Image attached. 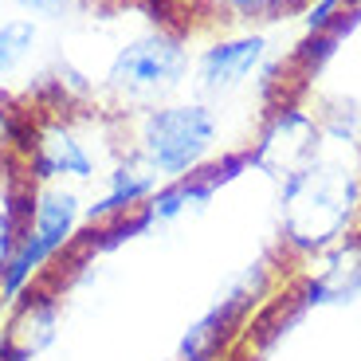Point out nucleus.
I'll return each mask as SVG.
<instances>
[{
    "mask_svg": "<svg viewBox=\"0 0 361 361\" xmlns=\"http://www.w3.org/2000/svg\"><path fill=\"white\" fill-rule=\"evenodd\" d=\"M59 290L51 283H36L20 298L16 307L8 310V334H12V361H32L36 353H44L47 345L59 334Z\"/></svg>",
    "mask_w": 361,
    "mask_h": 361,
    "instance_id": "obj_8",
    "label": "nucleus"
},
{
    "mask_svg": "<svg viewBox=\"0 0 361 361\" xmlns=\"http://www.w3.org/2000/svg\"><path fill=\"white\" fill-rule=\"evenodd\" d=\"M24 12H32V16H47V20H55V16H63V8H67V0H16Z\"/></svg>",
    "mask_w": 361,
    "mask_h": 361,
    "instance_id": "obj_11",
    "label": "nucleus"
},
{
    "mask_svg": "<svg viewBox=\"0 0 361 361\" xmlns=\"http://www.w3.org/2000/svg\"><path fill=\"white\" fill-rule=\"evenodd\" d=\"M216 137L220 122L208 102H161L142 110L130 154L161 180H177L208 165Z\"/></svg>",
    "mask_w": 361,
    "mask_h": 361,
    "instance_id": "obj_1",
    "label": "nucleus"
},
{
    "mask_svg": "<svg viewBox=\"0 0 361 361\" xmlns=\"http://www.w3.org/2000/svg\"><path fill=\"white\" fill-rule=\"evenodd\" d=\"M161 177L149 173L134 154L118 157L99 180V197L87 200V228H102V224H114V220H126L134 216L137 208L157 192Z\"/></svg>",
    "mask_w": 361,
    "mask_h": 361,
    "instance_id": "obj_6",
    "label": "nucleus"
},
{
    "mask_svg": "<svg viewBox=\"0 0 361 361\" xmlns=\"http://www.w3.org/2000/svg\"><path fill=\"white\" fill-rule=\"evenodd\" d=\"M267 59V39L263 36H232L208 44L197 59V87L204 94H228L240 82H247Z\"/></svg>",
    "mask_w": 361,
    "mask_h": 361,
    "instance_id": "obj_7",
    "label": "nucleus"
},
{
    "mask_svg": "<svg viewBox=\"0 0 361 361\" xmlns=\"http://www.w3.org/2000/svg\"><path fill=\"white\" fill-rule=\"evenodd\" d=\"M36 47V20L16 16L0 24V79H8Z\"/></svg>",
    "mask_w": 361,
    "mask_h": 361,
    "instance_id": "obj_9",
    "label": "nucleus"
},
{
    "mask_svg": "<svg viewBox=\"0 0 361 361\" xmlns=\"http://www.w3.org/2000/svg\"><path fill=\"white\" fill-rule=\"evenodd\" d=\"M82 228H87V197L71 185H32L24 208V224L20 232L36 240L55 263L79 244Z\"/></svg>",
    "mask_w": 361,
    "mask_h": 361,
    "instance_id": "obj_5",
    "label": "nucleus"
},
{
    "mask_svg": "<svg viewBox=\"0 0 361 361\" xmlns=\"http://www.w3.org/2000/svg\"><path fill=\"white\" fill-rule=\"evenodd\" d=\"M16 137H20V122H16V118H12L4 106H0V157L8 154V145L16 142Z\"/></svg>",
    "mask_w": 361,
    "mask_h": 361,
    "instance_id": "obj_12",
    "label": "nucleus"
},
{
    "mask_svg": "<svg viewBox=\"0 0 361 361\" xmlns=\"http://www.w3.org/2000/svg\"><path fill=\"white\" fill-rule=\"evenodd\" d=\"M235 16H247V20H279L283 12H295L298 0H224Z\"/></svg>",
    "mask_w": 361,
    "mask_h": 361,
    "instance_id": "obj_10",
    "label": "nucleus"
},
{
    "mask_svg": "<svg viewBox=\"0 0 361 361\" xmlns=\"http://www.w3.org/2000/svg\"><path fill=\"white\" fill-rule=\"evenodd\" d=\"M110 165L114 161H106L99 145L67 118H51L27 137V180L32 185L87 189V185H99Z\"/></svg>",
    "mask_w": 361,
    "mask_h": 361,
    "instance_id": "obj_3",
    "label": "nucleus"
},
{
    "mask_svg": "<svg viewBox=\"0 0 361 361\" xmlns=\"http://www.w3.org/2000/svg\"><path fill=\"white\" fill-rule=\"evenodd\" d=\"M263 290H267V263H255L244 275L228 279V287L216 295V302L180 334L177 361H216L224 353V345L232 342V334L244 326L247 310L259 302Z\"/></svg>",
    "mask_w": 361,
    "mask_h": 361,
    "instance_id": "obj_4",
    "label": "nucleus"
},
{
    "mask_svg": "<svg viewBox=\"0 0 361 361\" xmlns=\"http://www.w3.org/2000/svg\"><path fill=\"white\" fill-rule=\"evenodd\" d=\"M0 361H12V334L4 318H0Z\"/></svg>",
    "mask_w": 361,
    "mask_h": 361,
    "instance_id": "obj_13",
    "label": "nucleus"
},
{
    "mask_svg": "<svg viewBox=\"0 0 361 361\" xmlns=\"http://www.w3.org/2000/svg\"><path fill=\"white\" fill-rule=\"evenodd\" d=\"M185 79H189V47L169 27H149L126 39L106 67V90L130 110L161 106Z\"/></svg>",
    "mask_w": 361,
    "mask_h": 361,
    "instance_id": "obj_2",
    "label": "nucleus"
}]
</instances>
